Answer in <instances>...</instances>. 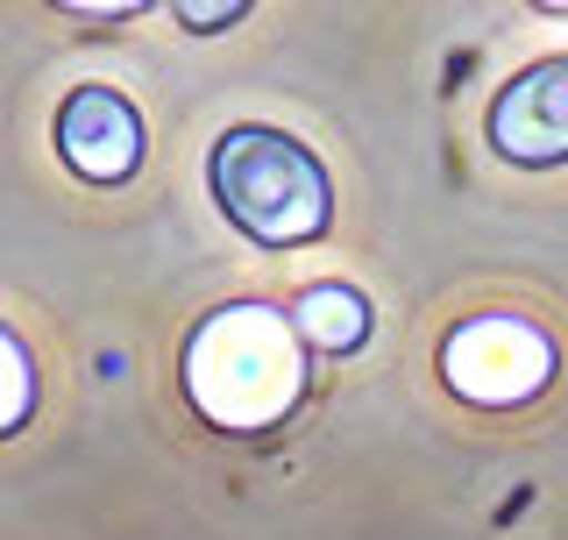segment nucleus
Masks as SVG:
<instances>
[{"label": "nucleus", "instance_id": "6e6552de", "mask_svg": "<svg viewBox=\"0 0 568 540\" xmlns=\"http://www.w3.org/2000/svg\"><path fill=\"white\" fill-rule=\"evenodd\" d=\"M248 8H256V0H171L178 29H192V36H221L227 22H242Z\"/></svg>", "mask_w": 568, "mask_h": 540}, {"label": "nucleus", "instance_id": "1a4fd4ad", "mask_svg": "<svg viewBox=\"0 0 568 540\" xmlns=\"http://www.w3.org/2000/svg\"><path fill=\"white\" fill-rule=\"evenodd\" d=\"M50 8H71V14H135V8H150V0H50Z\"/></svg>", "mask_w": 568, "mask_h": 540}, {"label": "nucleus", "instance_id": "0eeeda50", "mask_svg": "<svg viewBox=\"0 0 568 540\" xmlns=\"http://www.w3.org/2000/svg\"><path fill=\"white\" fill-rule=\"evenodd\" d=\"M29 412H36V363L14 341V328H0V434L29 427Z\"/></svg>", "mask_w": 568, "mask_h": 540}, {"label": "nucleus", "instance_id": "f257e3e1", "mask_svg": "<svg viewBox=\"0 0 568 540\" xmlns=\"http://www.w3.org/2000/svg\"><path fill=\"white\" fill-rule=\"evenodd\" d=\"M185 399L221 434H263L306 399V341L292 313L235 299L185 334Z\"/></svg>", "mask_w": 568, "mask_h": 540}, {"label": "nucleus", "instance_id": "423d86ee", "mask_svg": "<svg viewBox=\"0 0 568 540\" xmlns=\"http://www.w3.org/2000/svg\"><path fill=\"white\" fill-rule=\"evenodd\" d=\"M292 328L320 356H348V349H363V334H369V299L355 292V284H313V292H298Z\"/></svg>", "mask_w": 568, "mask_h": 540}, {"label": "nucleus", "instance_id": "f03ea898", "mask_svg": "<svg viewBox=\"0 0 568 540\" xmlns=\"http://www.w3.org/2000/svg\"><path fill=\"white\" fill-rule=\"evenodd\" d=\"M213 200L221 213L242 228L248 242H271V249H298L320 242L334 221V186L320 171V157L306 142H292L284 129H227L213 142Z\"/></svg>", "mask_w": 568, "mask_h": 540}, {"label": "nucleus", "instance_id": "39448f33", "mask_svg": "<svg viewBox=\"0 0 568 540\" xmlns=\"http://www.w3.org/2000/svg\"><path fill=\"white\" fill-rule=\"evenodd\" d=\"M58 157L93 186H121L142 164V114L106 86H79L58 107Z\"/></svg>", "mask_w": 568, "mask_h": 540}, {"label": "nucleus", "instance_id": "9d476101", "mask_svg": "<svg viewBox=\"0 0 568 540\" xmlns=\"http://www.w3.org/2000/svg\"><path fill=\"white\" fill-rule=\"evenodd\" d=\"M540 8H547V14H568V0H540Z\"/></svg>", "mask_w": 568, "mask_h": 540}, {"label": "nucleus", "instance_id": "20e7f679", "mask_svg": "<svg viewBox=\"0 0 568 540\" xmlns=\"http://www.w3.org/2000/svg\"><path fill=\"white\" fill-rule=\"evenodd\" d=\"M484 136L505 164H568V58H540L519 79H505V93L484 114Z\"/></svg>", "mask_w": 568, "mask_h": 540}, {"label": "nucleus", "instance_id": "7ed1b4c3", "mask_svg": "<svg viewBox=\"0 0 568 540\" xmlns=\"http://www.w3.org/2000/svg\"><path fill=\"white\" fill-rule=\"evenodd\" d=\"M440 377L469 406H526L555 384V341L519 313H476L440 341Z\"/></svg>", "mask_w": 568, "mask_h": 540}]
</instances>
